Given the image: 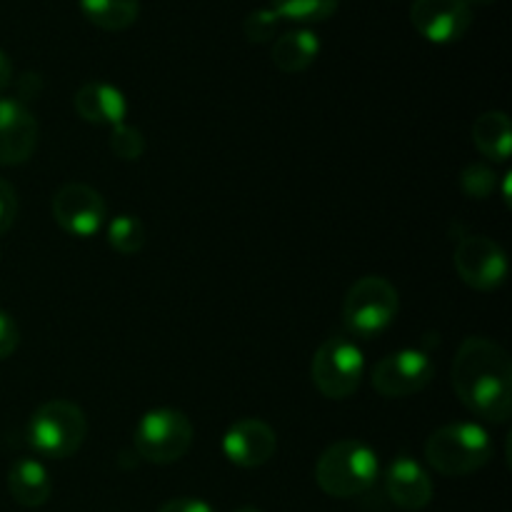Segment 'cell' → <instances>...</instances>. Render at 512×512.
I'll list each match as a JSON object with an SVG mask.
<instances>
[{"label": "cell", "mask_w": 512, "mask_h": 512, "mask_svg": "<svg viewBox=\"0 0 512 512\" xmlns=\"http://www.w3.org/2000/svg\"><path fill=\"white\" fill-rule=\"evenodd\" d=\"M435 378V363L428 353L415 348H403L398 353L378 360L370 373V383L383 398H408L420 393Z\"/></svg>", "instance_id": "ba28073f"}, {"label": "cell", "mask_w": 512, "mask_h": 512, "mask_svg": "<svg viewBox=\"0 0 512 512\" xmlns=\"http://www.w3.org/2000/svg\"><path fill=\"white\" fill-rule=\"evenodd\" d=\"M110 148L118 158L123 160H138L143 158L145 153V138L138 128L128 123H120L113 128V135H110Z\"/></svg>", "instance_id": "7402d4cb"}, {"label": "cell", "mask_w": 512, "mask_h": 512, "mask_svg": "<svg viewBox=\"0 0 512 512\" xmlns=\"http://www.w3.org/2000/svg\"><path fill=\"white\" fill-rule=\"evenodd\" d=\"M28 443L38 455L65 460L80 450L88 435V418L70 400H50L40 405L28 420Z\"/></svg>", "instance_id": "277c9868"}, {"label": "cell", "mask_w": 512, "mask_h": 512, "mask_svg": "<svg viewBox=\"0 0 512 512\" xmlns=\"http://www.w3.org/2000/svg\"><path fill=\"white\" fill-rule=\"evenodd\" d=\"M320 53V40L313 30H290L273 43V63L283 73H300L310 68Z\"/></svg>", "instance_id": "e0dca14e"}, {"label": "cell", "mask_w": 512, "mask_h": 512, "mask_svg": "<svg viewBox=\"0 0 512 512\" xmlns=\"http://www.w3.org/2000/svg\"><path fill=\"white\" fill-rule=\"evenodd\" d=\"M38 145V120L18 98H0V165H23Z\"/></svg>", "instance_id": "7c38bea8"}, {"label": "cell", "mask_w": 512, "mask_h": 512, "mask_svg": "<svg viewBox=\"0 0 512 512\" xmlns=\"http://www.w3.org/2000/svg\"><path fill=\"white\" fill-rule=\"evenodd\" d=\"M410 23L430 43H455L473 25V10L465 0H413Z\"/></svg>", "instance_id": "8fae6325"}, {"label": "cell", "mask_w": 512, "mask_h": 512, "mask_svg": "<svg viewBox=\"0 0 512 512\" xmlns=\"http://www.w3.org/2000/svg\"><path fill=\"white\" fill-rule=\"evenodd\" d=\"M473 143L478 145L485 158L495 163H508L512 148V128L510 118L500 110H488L480 115L473 125Z\"/></svg>", "instance_id": "ac0fdd59"}, {"label": "cell", "mask_w": 512, "mask_h": 512, "mask_svg": "<svg viewBox=\"0 0 512 512\" xmlns=\"http://www.w3.org/2000/svg\"><path fill=\"white\" fill-rule=\"evenodd\" d=\"M108 245L120 255H135L145 245V225L138 215L120 213L108 223Z\"/></svg>", "instance_id": "ffe728a7"}, {"label": "cell", "mask_w": 512, "mask_h": 512, "mask_svg": "<svg viewBox=\"0 0 512 512\" xmlns=\"http://www.w3.org/2000/svg\"><path fill=\"white\" fill-rule=\"evenodd\" d=\"M73 105L75 113L85 123L93 125H110V128H115V125L125 123V115H128V100H125V95L115 85L103 83V80L85 83L75 93Z\"/></svg>", "instance_id": "9a60e30c"}, {"label": "cell", "mask_w": 512, "mask_h": 512, "mask_svg": "<svg viewBox=\"0 0 512 512\" xmlns=\"http://www.w3.org/2000/svg\"><path fill=\"white\" fill-rule=\"evenodd\" d=\"M400 298L390 280L380 275L360 278L343 300V323L348 335L373 340L383 335L398 318Z\"/></svg>", "instance_id": "5b68a950"}, {"label": "cell", "mask_w": 512, "mask_h": 512, "mask_svg": "<svg viewBox=\"0 0 512 512\" xmlns=\"http://www.w3.org/2000/svg\"><path fill=\"white\" fill-rule=\"evenodd\" d=\"M273 10L295 23H320L338 10V0H273Z\"/></svg>", "instance_id": "44dd1931"}, {"label": "cell", "mask_w": 512, "mask_h": 512, "mask_svg": "<svg viewBox=\"0 0 512 512\" xmlns=\"http://www.w3.org/2000/svg\"><path fill=\"white\" fill-rule=\"evenodd\" d=\"M455 270L465 285L475 290H498L508 278V258L495 240L468 235L455 248Z\"/></svg>", "instance_id": "30bf717a"}, {"label": "cell", "mask_w": 512, "mask_h": 512, "mask_svg": "<svg viewBox=\"0 0 512 512\" xmlns=\"http://www.w3.org/2000/svg\"><path fill=\"white\" fill-rule=\"evenodd\" d=\"M493 458V438L478 423H450L435 430L425 443V460L448 478L478 473Z\"/></svg>", "instance_id": "3957f363"}, {"label": "cell", "mask_w": 512, "mask_h": 512, "mask_svg": "<svg viewBox=\"0 0 512 512\" xmlns=\"http://www.w3.org/2000/svg\"><path fill=\"white\" fill-rule=\"evenodd\" d=\"M278 448L275 430L265 420L243 418L230 425L223 435V453L238 468H260Z\"/></svg>", "instance_id": "4fadbf2b"}, {"label": "cell", "mask_w": 512, "mask_h": 512, "mask_svg": "<svg viewBox=\"0 0 512 512\" xmlns=\"http://www.w3.org/2000/svg\"><path fill=\"white\" fill-rule=\"evenodd\" d=\"M10 80H13V63H10L8 55L0 50V93H3L5 88L10 85Z\"/></svg>", "instance_id": "83f0119b"}, {"label": "cell", "mask_w": 512, "mask_h": 512, "mask_svg": "<svg viewBox=\"0 0 512 512\" xmlns=\"http://www.w3.org/2000/svg\"><path fill=\"white\" fill-rule=\"evenodd\" d=\"M468 5H493L495 0H465Z\"/></svg>", "instance_id": "f1b7e54d"}, {"label": "cell", "mask_w": 512, "mask_h": 512, "mask_svg": "<svg viewBox=\"0 0 512 512\" xmlns=\"http://www.w3.org/2000/svg\"><path fill=\"white\" fill-rule=\"evenodd\" d=\"M8 490L13 500L23 508H40L48 503L53 493L50 473L45 465L35 458H20L8 470Z\"/></svg>", "instance_id": "2e32d148"}, {"label": "cell", "mask_w": 512, "mask_h": 512, "mask_svg": "<svg viewBox=\"0 0 512 512\" xmlns=\"http://www.w3.org/2000/svg\"><path fill=\"white\" fill-rule=\"evenodd\" d=\"M85 18L103 30H125L138 20L140 0H80Z\"/></svg>", "instance_id": "d6986e66"}, {"label": "cell", "mask_w": 512, "mask_h": 512, "mask_svg": "<svg viewBox=\"0 0 512 512\" xmlns=\"http://www.w3.org/2000/svg\"><path fill=\"white\" fill-rule=\"evenodd\" d=\"M313 383L325 398L345 400L360 388L365 375V355L345 335H333L315 353L310 365Z\"/></svg>", "instance_id": "52a82bcc"}, {"label": "cell", "mask_w": 512, "mask_h": 512, "mask_svg": "<svg viewBox=\"0 0 512 512\" xmlns=\"http://www.w3.org/2000/svg\"><path fill=\"white\" fill-rule=\"evenodd\" d=\"M278 25L280 15L275 13L273 8L255 10V13H250L243 23L245 38H248L250 43H268V40H273L275 33H278Z\"/></svg>", "instance_id": "603a6c76"}, {"label": "cell", "mask_w": 512, "mask_h": 512, "mask_svg": "<svg viewBox=\"0 0 512 512\" xmlns=\"http://www.w3.org/2000/svg\"><path fill=\"white\" fill-rule=\"evenodd\" d=\"M193 435L195 430L188 415L175 408H155L148 410L135 425L133 445L148 463L170 465L188 453Z\"/></svg>", "instance_id": "8992f818"}, {"label": "cell", "mask_w": 512, "mask_h": 512, "mask_svg": "<svg viewBox=\"0 0 512 512\" xmlns=\"http://www.w3.org/2000/svg\"><path fill=\"white\" fill-rule=\"evenodd\" d=\"M380 475L378 453L363 440H338L315 465V483L330 498L348 500L368 493Z\"/></svg>", "instance_id": "7a4b0ae2"}, {"label": "cell", "mask_w": 512, "mask_h": 512, "mask_svg": "<svg viewBox=\"0 0 512 512\" xmlns=\"http://www.w3.org/2000/svg\"><path fill=\"white\" fill-rule=\"evenodd\" d=\"M495 175L485 165H470L463 173V190L470 198H485L493 190Z\"/></svg>", "instance_id": "cb8c5ba5"}, {"label": "cell", "mask_w": 512, "mask_h": 512, "mask_svg": "<svg viewBox=\"0 0 512 512\" xmlns=\"http://www.w3.org/2000/svg\"><path fill=\"white\" fill-rule=\"evenodd\" d=\"M158 512H215V510L210 508L205 500L178 498V500H170V503H165Z\"/></svg>", "instance_id": "4316f807"}, {"label": "cell", "mask_w": 512, "mask_h": 512, "mask_svg": "<svg viewBox=\"0 0 512 512\" xmlns=\"http://www.w3.org/2000/svg\"><path fill=\"white\" fill-rule=\"evenodd\" d=\"M53 218L60 228L75 238H93L108 220L103 195L85 183H68L53 195Z\"/></svg>", "instance_id": "9c48e42d"}, {"label": "cell", "mask_w": 512, "mask_h": 512, "mask_svg": "<svg viewBox=\"0 0 512 512\" xmlns=\"http://www.w3.org/2000/svg\"><path fill=\"white\" fill-rule=\"evenodd\" d=\"M388 498L403 510H423L433 500V480L418 460L398 455L385 470Z\"/></svg>", "instance_id": "5bb4252c"}, {"label": "cell", "mask_w": 512, "mask_h": 512, "mask_svg": "<svg viewBox=\"0 0 512 512\" xmlns=\"http://www.w3.org/2000/svg\"><path fill=\"white\" fill-rule=\"evenodd\" d=\"M20 345V330L18 323L13 320V315H8L5 310H0V360H5L8 355H13Z\"/></svg>", "instance_id": "484cf974"}, {"label": "cell", "mask_w": 512, "mask_h": 512, "mask_svg": "<svg viewBox=\"0 0 512 512\" xmlns=\"http://www.w3.org/2000/svg\"><path fill=\"white\" fill-rule=\"evenodd\" d=\"M453 388L478 418L505 423L512 413V365L490 338H468L453 360Z\"/></svg>", "instance_id": "6da1fadb"}, {"label": "cell", "mask_w": 512, "mask_h": 512, "mask_svg": "<svg viewBox=\"0 0 512 512\" xmlns=\"http://www.w3.org/2000/svg\"><path fill=\"white\" fill-rule=\"evenodd\" d=\"M235 512H263V510L253 508V505H245V508H240V510H235Z\"/></svg>", "instance_id": "f546056e"}, {"label": "cell", "mask_w": 512, "mask_h": 512, "mask_svg": "<svg viewBox=\"0 0 512 512\" xmlns=\"http://www.w3.org/2000/svg\"><path fill=\"white\" fill-rule=\"evenodd\" d=\"M18 215V195L8 180L0 178V235L8 233Z\"/></svg>", "instance_id": "d4e9b609"}]
</instances>
